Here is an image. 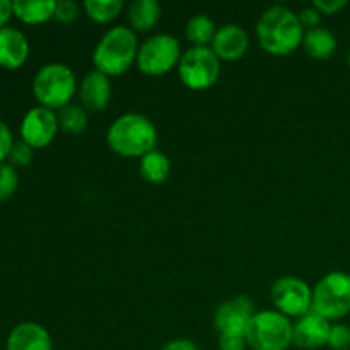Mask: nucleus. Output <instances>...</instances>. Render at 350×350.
<instances>
[{
    "instance_id": "obj_1",
    "label": "nucleus",
    "mask_w": 350,
    "mask_h": 350,
    "mask_svg": "<svg viewBox=\"0 0 350 350\" xmlns=\"http://www.w3.org/2000/svg\"><path fill=\"white\" fill-rule=\"evenodd\" d=\"M306 29L299 16L284 5L269 7L256 23L258 43L273 57H286L303 44Z\"/></svg>"
},
{
    "instance_id": "obj_21",
    "label": "nucleus",
    "mask_w": 350,
    "mask_h": 350,
    "mask_svg": "<svg viewBox=\"0 0 350 350\" xmlns=\"http://www.w3.org/2000/svg\"><path fill=\"white\" fill-rule=\"evenodd\" d=\"M219 27L205 14H197L185 26V36L191 46H211Z\"/></svg>"
},
{
    "instance_id": "obj_7",
    "label": "nucleus",
    "mask_w": 350,
    "mask_h": 350,
    "mask_svg": "<svg viewBox=\"0 0 350 350\" xmlns=\"http://www.w3.org/2000/svg\"><path fill=\"white\" fill-rule=\"evenodd\" d=\"M313 311L325 320H342L350 313V273L330 272L313 287Z\"/></svg>"
},
{
    "instance_id": "obj_18",
    "label": "nucleus",
    "mask_w": 350,
    "mask_h": 350,
    "mask_svg": "<svg viewBox=\"0 0 350 350\" xmlns=\"http://www.w3.org/2000/svg\"><path fill=\"white\" fill-rule=\"evenodd\" d=\"M303 48L314 60H327L337 50V38L330 29L318 26L304 33Z\"/></svg>"
},
{
    "instance_id": "obj_3",
    "label": "nucleus",
    "mask_w": 350,
    "mask_h": 350,
    "mask_svg": "<svg viewBox=\"0 0 350 350\" xmlns=\"http://www.w3.org/2000/svg\"><path fill=\"white\" fill-rule=\"evenodd\" d=\"M139 40L129 26H115L103 34L92 53L96 70L108 77H118L137 64Z\"/></svg>"
},
{
    "instance_id": "obj_12",
    "label": "nucleus",
    "mask_w": 350,
    "mask_h": 350,
    "mask_svg": "<svg viewBox=\"0 0 350 350\" xmlns=\"http://www.w3.org/2000/svg\"><path fill=\"white\" fill-rule=\"evenodd\" d=\"M332 323L314 313L313 310L304 317L297 318L293 325V344L303 350H318L325 347L330 335Z\"/></svg>"
},
{
    "instance_id": "obj_28",
    "label": "nucleus",
    "mask_w": 350,
    "mask_h": 350,
    "mask_svg": "<svg viewBox=\"0 0 350 350\" xmlns=\"http://www.w3.org/2000/svg\"><path fill=\"white\" fill-rule=\"evenodd\" d=\"M313 7L320 14L335 16V14L340 12L344 7H347V0H314Z\"/></svg>"
},
{
    "instance_id": "obj_24",
    "label": "nucleus",
    "mask_w": 350,
    "mask_h": 350,
    "mask_svg": "<svg viewBox=\"0 0 350 350\" xmlns=\"http://www.w3.org/2000/svg\"><path fill=\"white\" fill-rule=\"evenodd\" d=\"M19 187V174L10 164L0 163V200H7L16 193Z\"/></svg>"
},
{
    "instance_id": "obj_33",
    "label": "nucleus",
    "mask_w": 350,
    "mask_h": 350,
    "mask_svg": "<svg viewBox=\"0 0 350 350\" xmlns=\"http://www.w3.org/2000/svg\"><path fill=\"white\" fill-rule=\"evenodd\" d=\"M12 14V2H10V0H0V29L5 27V23L10 19Z\"/></svg>"
},
{
    "instance_id": "obj_4",
    "label": "nucleus",
    "mask_w": 350,
    "mask_h": 350,
    "mask_svg": "<svg viewBox=\"0 0 350 350\" xmlns=\"http://www.w3.org/2000/svg\"><path fill=\"white\" fill-rule=\"evenodd\" d=\"M77 91L75 74L65 64H46L34 75L33 94L40 106L48 109H62L68 106Z\"/></svg>"
},
{
    "instance_id": "obj_19",
    "label": "nucleus",
    "mask_w": 350,
    "mask_h": 350,
    "mask_svg": "<svg viewBox=\"0 0 350 350\" xmlns=\"http://www.w3.org/2000/svg\"><path fill=\"white\" fill-rule=\"evenodd\" d=\"M14 16L26 24H43L55 17L57 0H14Z\"/></svg>"
},
{
    "instance_id": "obj_14",
    "label": "nucleus",
    "mask_w": 350,
    "mask_h": 350,
    "mask_svg": "<svg viewBox=\"0 0 350 350\" xmlns=\"http://www.w3.org/2000/svg\"><path fill=\"white\" fill-rule=\"evenodd\" d=\"M111 92V81H109L108 75L101 74L94 68L81 81L77 94L81 98V106L85 111L99 113L109 105Z\"/></svg>"
},
{
    "instance_id": "obj_22",
    "label": "nucleus",
    "mask_w": 350,
    "mask_h": 350,
    "mask_svg": "<svg viewBox=\"0 0 350 350\" xmlns=\"http://www.w3.org/2000/svg\"><path fill=\"white\" fill-rule=\"evenodd\" d=\"M58 126L64 133L67 135H81L88 130L89 125V116L88 111L82 108L81 105H68L65 108L58 109L57 113Z\"/></svg>"
},
{
    "instance_id": "obj_34",
    "label": "nucleus",
    "mask_w": 350,
    "mask_h": 350,
    "mask_svg": "<svg viewBox=\"0 0 350 350\" xmlns=\"http://www.w3.org/2000/svg\"><path fill=\"white\" fill-rule=\"evenodd\" d=\"M347 64H349V67H350V51H349V55H347Z\"/></svg>"
},
{
    "instance_id": "obj_17",
    "label": "nucleus",
    "mask_w": 350,
    "mask_h": 350,
    "mask_svg": "<svg viewBox=\"0 0 350 350\" xmlns=\"http://www.w3.org/2000/svg\"><path fill=\"white\" fill-rule=\"evenodd\" d=\"M129 24L133 33H147L154 29L161 19V5L157 0H133L129 5Z\"/></svg>"
},
{
    "instance_id": "obj_32",
    "label": "nucleus",
    "mask_w": 350,
    "mask_h": 350,
    "mask_svg": "<svg viewBox=\"0 0 350 350\" xmlns=\"http://www.w3.org/2000/svg\"><path fill=\"white\" fill-rule=\"evenodd\" d=\"M161 350H198L197 345L187 338H178V340H171L170 344L164 345Z\"/></svg>"
},
{
    "instance_id": "obj_11",
    "label": "nucleus",
    "mask_w": 350,
    "mask_h": 350,
    "mask_svg": "<svg viewBox=\"0 0 350 350\" xmlns=\"http://www.w3.org/2000/svg\"><path fill=\"white\" fill-rule=\"evenodd\" d=\"M255 304L248 296H236L217 308L214 325L219 335H238L246 337L250 323L255 317Z\"/></svg>"
},
{
    "instance_id": "obj_5",
    "label": "nucleus",
    "mask_w": 350,
    "mask_h": 350,
    "mask_svg": "<svg viewBox=\"0 0 350 350\" xmlns=\"http://www.w3.org/2000/svg\"><path fill=\"white\" fill-rule=\"evenodd\" d=\"M293 321L275 310L256 311L246 330L252 350H287L293 345Z\"/></svg>"
},
{
    "instance_id": "obj_10",
    "label": "nucleus",
    "mask_w": 350,
    "mask_h": 350,
    "mask_svg": "<svg viewBox=\"0 0 350 350\" xmlns=\"http://www.w3.org/2000/svg\"><path fill=\"white\" fill-rule=\"evenodd\" d=\"M58 130L57 113L44 106H34L21 122V139L33 149H43L53 142Z\"/></svg>"
},
{
    "instance_id": "obj_25",
    "label": "nucleus",
    "mask_w": 350,
    "mask_h": 350,
    "mask_svg": "<svg viewBox=\"0 0 350 350\" xmlns=\"http://www.w3.org/2000/svg\"><path fill=\"white\" fill-rule=\"evenodd\" d=\"M33 147L27 146L26 142H14L12 149L9 152V164L14 167H26L29 166L31 161H33Z\"/></svg>"
},
{
    "instance_id": "obj_2",
    "label": "nucleus",
    "mask_w": 350,
    "mask_h": 350,
    "mask_svg": "<svg viewBox=\"0 0 350 350\" xmlns=\"http://www.w3.org/2000/svg\"><path fill=\"white\" fill-rule=\"evenodd\" d=\"M106 144L122 157H139L156 149L157 129L152 120L140 113H125L109 125Z\"/></svg>"
},
{
    "instance_id": "obj_29",
    "label": "nucleus",
    "mask_w": 350,
    "mask_h": 350,
    "mask_svg": "<svg viewBox=\"0 0 350 350\" xmlns=\"http://www.w3.org/2000/svg\"><path fill=\"white\" fill-rule=\"evenodd\" d=\"M297 16H299L301 24H303V27L306 31L308 29H314V27L320 26V23H321V14L318 12V10L314 9L313 5L304 7V9L301 10V12L297 14Z\"/></svg>"
},
{
    "instance_id": "obj_6",
    "label": "nucleus",
    "mask_w": 350,
    "mask_h": 350,
    "mask_svg": "<svg viewBox=\"0 0 350 350\" xmlns=\"http://www.w3.org/2000/svg\"><path fill=\"white\" fill-rule=\"evenodd\" d=\"M176 68L180 81L191 91H207L221 77V60L211 46H190Z\"/></svg>"
},
{
    "instance_id": "obj_16",
    "label": "nucleus",
    "mask_w": 350,
    "mask_h": 350,
    "mask_svg": "<svg viewBox=\"0 0 350 350\" xmlns=\"http://www.w3.org/2000/svg\"><path fill=\"white\" fill-rule=\"evenodd\" d=\"M29 57V41L16 27H2L0 29V67L19 68L26 64Z\"/></svg>"
},
{
    "instance_id": "obj_30",
    "label": "nucleus",
    "mask_w": 350,
    "mask_h": 350,
    "mask_svg": "<svg viewBox=\"0 0 350 350\" xmlns=\"http://www.w3.org/2000/svg\"><path fill=\"white\" fill-rule=\"evenodd\" d=\"M12 146H14V140H12V133H10V129L2 122V120H0V163L9 157V152L10 149H12Z\"/></svg>"
},
{
    "instance_id": "obj_31",
    "label": "nucleus",
    "mask_w": 350,
    "mask_h": 350,
    "mask_svg": "<svg viewBox=\"0 0 350 350\" xmlns=\"http://www.w3.org/2000/svg\"><path fill=\"white\" fill-rule=\"evenodd\" d=\"M248 347L245 337L238 335H219V350H245Z\"/></svg>"
},
{
    "instance_id": "obj_27",
    "label": "nucleus",
    "mask_w": 350,
    "mask_h": 350,
    "mask_svg": "<svg viewBox=\"0 0 350 350\" xmlns=\"http://www.w3.org/2000/svg\"><path fill=\"white\" fill-rule=\"evenodd\" d=\"M79 17V5L74 0H60L57 2V9H55V19L58 23L70 24Z\"/></svg>"
},
{
    "instance_id": "obj_9",
    "label": "nucleus",
    "mask_w": 350,
    "mask_h": 350,
    "mask_svg": "<svg viewBox=\"0 0 350 350\" xmlns=\"http://www.w3.org/2000/svg\"><path fill=\"white\" fill-rule=\"evenodd\" d=\"M272 303L287 318H301L313 310V289L299 277H280L273 282Z\"/></svg>"
},
{
    "instance_id": "obj_20",
    "label": "nucleus",
    "mask_w": 350,
    "mask_h": 350,
    "mask_svg": "<svg viewBox=\"0 0 350 350\" xmlns=\"http://www.w3.org/2000/svg\"><path fill=\"white\" fill-rule=\"evenodd\" d=\"M139 171L144 181L150 185H161L170 178L171 161L163 150L154 149L140 159Z\"/></svg>"
},
{
    "instance_id": "obj_8",
    "label": "nucleus",
    "mask_w": 350,
    "mask_h": 350,
    "mask_svg": "<svg viewBox=\"0 0 350 350\" xmlns=\"http://www.w3.org/2000/svg\"><path fill=\"white\" fill-rule=\"evenodd\" d=\"M180 41L167 33L154 34L139 46L137 67L149 77H161L178 67L181 60Z\"/></svg>"
},
{
    "instance_id": "obj_13",
    "label": "nucleus",
    "mask_w": 350,
    "mask_h": 350,
    "mask_svg": "<svg viewBox=\"0 0 350 350\" xmlns=\"http://www.w3.org/2000/svg\"><path fill=\"white\" fill-rule=\"evenodd\" d=\"M211 48L221 62H236L248 51V33L238 24H224L215 33Z\"/></svg>"
},
{
    "instance_id": "obj_26",
    "label": "nucleus",
    "mask_w": 350,
    "mask_h": 350,
    "mask_svg": "<svg viewBox=\"0 0 350 350\" xmlns=\"http://www.w3.org/2000/svg\"><path fill=\"white\" fill-rule=\"evenodd\" d=\"M327 345L334 350L350 349V327L347 325H332Z\"/></svg>"
},
{
    "instance_id": "obj_15",
    "label": "nucleus",
    "mask_w": 350,
    "mask_h": 350,
    "mask_svg": "<svg viewBox=\"0 0 350 350\" xmlns=\"http://www.w3.org/2000/svg\"><path fill=\"white\" fill-rule=\"evenodd\" d=\"M7 350H53V344L46 328L34 321H24L9 334Z\"/></svg>"
},
{
    "instance_id": "obj_23",
    "label": "nucleus",
    "mask_w": 350,
    "mask_h": 350,
    "mask_svg": "<svg viewBox=\"0 0 350 350\" xmlns=\"http://www.w3.org/2000/svg\"><path fill=\"white\" fill-rule=\"evenodd\" d=\"M84 10L91 21L98 24H108L115 21L123 10L122 0H85Z\"/></svg>"
}]
</instances>
